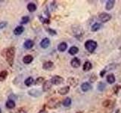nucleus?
<instances>
[{"instance_id":"obj_26","label":"nucleus","mask_w":121,"mask_h":113,"mask_svg":"<svg viewBox=\"0 0 121 113\" xmlns=\"http://www.w3.org/2000/svg\"><path fill=\"white\" fill-rule=\"evenodd\" d=\"M33 82H34V80H33V78L32 77H29L26 79V80L24 81V84L26 86H27V87H30V86H31L33 84Z\"/></svg>"},{"instance_id":"obj_23","label":"nucleus","mask_w":121,"mask_h":113,"mask_svg":"<svg viewBox=\"0 0 121 113\" xmlns=\"http://www.w3.org/2000/svg\"><path fill=\"white\" fill-rule=\"evenodd\" d=\"M72 103V100L70 97H66L65 99H64L63 101H62V104L64 107H68L70 106Z\"/></svg>"},{"instance_id":"obj_4","label":"nucleus","mask_w":121,"mask_h":113,"mask_svg":"<svg viewBox=\"0 0 121 113\" xmlns=\"http://www.w3.org/2000/svg\"><path fill=\"white\" fill-rule=\"evenodd\" d=\"M111 15L109 14L108 13H105V12H102L99 14V16H98V18H99V20L103 22V23H106L109 21L111 19Z\"/></svg>"},{"instance_id":"obj_21","label":"nucleus","mask_w":121,"mask_h":113,"mask_svg":"<svg viewBox=\"0 0 121 113\" xmlns=\"http://www.w3.org/2000/svg\"><path fill=\"white\" fill-rule=\"evenodd\" d=\"M27 9L28 11H30V12H34L36 10V5L35 3H33V2H30L28 5H27Z\"/></svg>"},{"instance_id":"obj_25","label":"nucleus","mask_w":121,"mask_h":113,"mask_svg":"<svg viewBox=\"0 0 121 113\" xmlns=\"http://www.w3.org/2000/svg\"><path fill=\"white\" fill-rule=\"evenodd\" d=\"M5 105L8 109H14L15 107V103L12 100H8L5 103Z\"/></svg>"},{"instance_id":"obj_3","label":"nucleus","mask_w":121,"mask_h":113,"mask_svg":"<svg viewBox=\"0 0 121 113\" xmlns=\"http://www.w3.org/2000/svg\"><path fill=\"white\" fill-rule=\"evenodd\" d=\"M64 81V78H62L61 76H59V75H55V76H53L51 79L52 85H58L62 84Z\"/></svg>"},{"instance_id":"obj_11","label":"nucleus","mask_w":121,"mask_h":113,"mask_svg":"<svg viewBox=\"0 0 121 113\" xmlns=\"http://www.w3.org/2000/svg\"><path fill=\"white\" fill-rule=\"evenodd\" d=\"M49 44H50V40L48 38H44L40 42V46L43 48H47L49 46Z\"/></svg>"},{"instance_id":"obj_22","label":"nucleus","mask_w":121,"mask_h":113,"mask_svg":"<svg viewBox=\"0 0 121 113\" xmlns=\"http://www.w3.org/2000/svg\"><path fill=\"white\" fill-rule=\"evenodd\" d=\"M101 27V24H99V23H95L94 24L92 27H91V31L92 32H97L98 30H99Z\"/></svg>"},{"instance_id":"obj_40","label":"nucleus","mask_w":121,"mask_h":113,"mask_svg":"<svg viewBox=\"0 0 121 113\" xmlns=\"http://www.w3.org/2000/svg\"><path fill=\"white\" fill-rule=\"evenodd\" d=\"M2 112V111H1V109H0V113H1Z\"/></svg>"},{"instance_id":"obj_5","label":"nucleus","mask_w":121,"mask_h":113,"mask_svg":"<svg viewBox=\"0 0 121 113\" xmlns=\"http://www.w3.org/2000/svg\"><path fill=\"white\" fill-rule=\"evenodd\" d=\"M58 104H59V101L58 98H56V99H51L48 103V107L50 109L56 108L58 105Z\"/></svg>"},{"instance_id":"obj_17","label":"nucleus","mask_w":121,"mask_h":113,"mask_svg":"<svg viewBox=\"0 0 121 113\" xmlns=\"http://www.w3.org/2000/svg\"><path fill=\"white\" fill-rule=\"evenodd\" d=\"M67 44L66 42H64V41H63V42H60L58 45V50L60 52H64L65 51L67 50Z\"/></svg>"},{"instance_id":"obj_9","label":"nucleus","mask_w":121,"mask_h":113,"mask_svg":"<svg viewBox=\"0 0 121 113\" xmlns=\"http://www.w3.org/2000/svg\"><path fill=\"white\" fill-rule=\"evenodd\" d=\"M29 95L34 97H40L42 95V92L40 90H37V89H32V90H30L28 91Z\"/></svg>"},{"instance_id":"obj_16","label":"nucleus","mask_w":121,"mask_h":113,"mask_svg":"<svg viewBox=\"0 0 121 113\" xmlns=\"http://www.w3.org/2000/svg\"><path fill=\"white\" fill-rule=\"evenodd\" d=\"M34 45V42L33 41H32L31 39H27L25 41V42L24 44V46L26 49H31Z\"/></svg>"},{"instance_id":"obj_28","label":"nucleus","mask_w":121,"mask_h":113,"mask_svg":"<svg viewBox=\"0 0 121 113\" xmlns=\"http://www.w3.org/2000/svg\"><path fill=\"white\" fill-rule=\"evenodd\" d=\"M105 87H106V85L102 81H100L98 84V90H99V91H103V90H104V89H105Z\"/></svg>"},{"instance_id":"obj_10","label":"nucleus","mask_w":121,"mask_h":113,"mask_svg":"<svg viewBox=\"0 0 121 113\" xmlns=\"http://www.w3.org/2000/svg\"><path fill=\"white\" fill-rule=\"evenodd\" d=\"M92 89V85L89 82H84L81 85V90L83 92H87Z\"/></svg>"},{"instance_id":"obj_35","label":"nucleus","mask_w":121,"mask_h":113,"mask_svg":"<svg viewBox=\"0 0 121 113\" xmlns=\"http://www.w3.org/2000/svg\"><path fill=\"white\" fill-rule=\"evenodd\" d=\"M40 18V20L43 22V23H45V24H49V20L48 18H43V17H42L41 16L39 17Z\"/></svg>"},{"instance_id":"obj_1","label":"nucleus","mask_w":121,"mask_h":113,"mask_svg":"<svg viewBox=\"0 0 121 113\" xmlns=\"http://www.w3.org/2000/svg\"><path fill=\"white\" fill-rule=\"evenodd\" d=\"M5 57L7 62L9 63L10 66H12L14 63V59L15 56V48H9L5 50Z\"/></svg>"},{"instance_id":"obj_15","label":"nucleus","mask_w":121,"mask_h":113,"mask_svg":"<svg viewBox=\"0 0 121 113\" xmlns=\"http://www.w3.org/2000/svg\"><path fill=\"white\" fill-rule=\"evenodd\" d=\"M114 5H115L114 0H108V1L107 2V3H106V5H105L106 10H108V11L111 10L113 8V6H114Z\"/></svg>"},{"instance_id":"obj_34","label":"nucleus","mask_w":121,"mask_h":113,"mask_svg":"<svg viewBox=\"0 0 121 113\" xmlns=\"http://www.w3.org/2000/svg\"><path fill=\"white\" fill-rule=\"evenodd\" d=\"M119 89H121L120 88V85H115L114 87H113V91H114V93L117 94V93H118V90H119Z\"/></svg>"},{"instance_id":"obj_19","label":"nucleus","mask_w":121,"mask_h":113,"mask_svg":"<svg viewBox=\"0 0 121 113\" xmlns=\"http://www.w3.org/2000/svg\"><path fill=\"white\" fill-rule=\"evenodd\" d=\"M106 79H107V81L109 83V84H113V83L115 82V80H116L114 75L112 74V73L108 74L107 75V78H106Z\"/></svg>"},{"instance_id":"obj_30","label":"nucleus","mask_w":121,"mask_h":113,"mask_svg":"<svg viewBox=\"0 0 121 113\" xmlns=\"http://www.w3.org/2000/svg\"><path fill=\"white\" fill-rule=\"evenodd\" d=\"M29 20H30L29 17L28 16H24V17H22L21 24H27V23L29 22Z\"/></svg>"},{"instance_id":"obj_24","label":"nucleus","mask_w":121,"mask_h":113,"mask_svg":"<svg viewBox=\"0 0 121 113\" xmlns=\"http://www.w3.org/2000/svg\"><path fill=\"white\" fill-rule=\"evenodd\" d=\"M68 52H69V54L70 55H73L74 56L75 54H77V53L79 52V48L77 47H76V46H72L70 49H69V51H68Z\"/></svg>"},{"instance_id":"obj_32","label":"nucleus","mask_w":121,"mask_h":113,"mask_svg":"<svg viewBox=\"0 0 121 113\" xmlns=\"http://www.w3.org/2000/svg\"><path fill=\"white\" fill-rule=\"evenodd\" d=\"M7 25H8V23L6 21H2V22H0V29L5 28Z\"/></svg>"},{"instance_id":"obj_33","label":"nucleus","mask_w":121,"mask_h":113,"mask_svg":"<svg viewBox=\"0 0 121 113\" xmlns=\"http://www.w3.org/2000/svg\"><path fill=\"white\" fill-rule=\"evenodd\" d=\"M47 31H48V32H49V34H50V35H52V36H55V35H56V34H57V32H56L55 30L52 29H47Z\"/></svg>"},{"instance_id":"obj_7","label":"nucleus","mask_w":121,"mask_h":113,"mask_svg":"<svg viewBox=\"0 0 121 113\" xmlns=\"http://www.w3.org/2000/svg\"><path fill=\"white\" fill-rule=\"evenodd\" d=\"M81 61L78 57H73L70 61V65L73 68H78L80 66Z\"/></svg>"},{"instance_id":"obj_39","label":"nucleus","mask_w":121,"mask_h":113,"mask_svg":"<svg viewBox=\"0 0 121 113\" xmlns=\"http://www.w3.org/2000/svg\"><path fill=\"white\" fill-rule=\"evenodd\" d=\"M76 113H82V112H77Z\"/></svg>"},{"instance_id":"obj_29","label":"nucleus","mask_w":121,"mask_h":113,"mask_svg":"<svg viewBox=\"0 0 121 113\" xmlns=\"http://www.w3.org/2000/svg\"><path fill=\"white\" fill-rule=\"evenodd\" d=\"M35 85H42L43 83H44V78L43 77H39L38 78H36V80L35 81Z\"/></svg>"},{"instance_id":"obj_2","label":"nucleus","mask_w":121,"mask_h":113,"mask_svg":"<svg viewBox=\"0 0 121 113\" xmlns=\"http://www.w3.org/2000/svg\"><path fill=\"white\" fill-rule=\"evenodd\" d=\"M97 42L93 40H87L85 42V48L90 53H92L97 48Z\"/></svg>"},{"instance_id":"obj_8","label":"nucleus","mask_w":121,"mask_h":113,"mask_svg":"<svg viewBox=\"0 0 121 113\" xmlns=\"http://www.w3.org/2000/svg\"><path fill=\"white\" fill-rule=\"evenodd\" d=\"M67 83L69 84L70 86L73 87V88H75V87H77V85H78V79L76 78H73V77H70L67 78Z\"/></svg>"},{"instance_id":"obj_18","label":"nucleus","mask_w":121,"mask_h":113,"mask_svg":"<svg viewBox=\"0 0 121 113\" xmlns=\"http://www.w3.org/2000/svg\"><path fill=\"white\" fill-rule=\"evenodd\" d=\"M53 65H54V63H53L52 61H46V62H45L43 63V69L49 70V69H51V68H52Z\"/></svg>"},{"instance_id":"obj_31","label":"nucleus","mask_w":121,"mask_h":113,"mask_svg":"<svg viewBox=\"0 0 121 113\" xmlns=\"http://www.w3.org/2000/svg\"><path fill=\"white\" fill-rule=\"evenodd\" d=\"M97 80V75L95 74H92V75H91V76L89 78V81L91 83H93L95 82Z\"/></svg>"},{"instance_id":"obj_36","label":"nucleus","mask_w":121,"mask_h":113,"mask_svg":"<svg viewBox=\"0 0 121 113\" xmlns=\"http://www.w3.org/2000/svg\"><path fill=\"white\" fill-rule=\"evenodd\" d=\"M103 105L104 106H105V107H108V105H110V100H106V101H104V103H103Z\"/></svg>"},{"instance_id":"obj_20","label":"nucleus","mask_w":121,"mask_h":113,"mask_svg":"<svg viewBox=\"0 0 121 113\" xmlns=\"http://www.w3.org/2000/svg\"><path fill=\"white\" fill-rule=\"evenodd\" d=\"M33 60V56L31 55H26L24 58H23V62H24V63L25 64H29Z\"/></svg>"},{"instance_id":"obj_6","label":"nucleus","mask_w":121,"mask_h":113,"mask_svg":"<svg viewBox=\"0 0 121 113\" xmlns=\"http://www.w3.org/2000/svg\"><path fill=\"white\" fill-rule=\"evenodd\" d=\"M52 86V83L51 80L45 81L44 83H43V90L44 92H47L51 89Z\"/></svg>"},{"instance_id":"obj_38","label":"nucleus","mask_w":121,"mask_h":113,"mask_svg":"<svg viewBox=\"0 0 121 113\" xmlns=\"http://www.w3.org/2000/svg\"><path fill=\"white\" fill-rule=\"evenodd\" d=\"M38 113H47V112L45 110V109H42V110H40Z\"/></svg>"},{"instance_id":"obj_12","label":"nucleus","mask_w":121,"mask_h":113,"mask_svg":"<svg viewBox=\"0 0 121 113\" xmlns=\"http://www.w3.org/2000/svg\"><path fill=\"white\" fill-rule=\"evenodd\" d=\"M70 91V87L69 86H64L63 88H60L58 90V93L60 95H66L67 93H68Z\"/></svg>"},{"instance_id":"obj_14","label":"nucleus","mask_w":121,"mask_h":113,"mask_svg":"<svg viewBox=\"0 0 121 113\" xmlns=\"http://www.w3.org/2000/svg\"><path fill=\"white\" fill-rule=\"evenodd\" d=\"M24 26H17V27L14 29V35L19 36V35H21V34L24 32Z\"/></svg>"},{"instance_id":"obj_27","label":"nucleus","mask_w":121,"mask_h":113,"mask_svg":"<svg viewBox=\"0 0 121 113\" xmlns=\"http://www.w3.org/2000/svg\"><path fill=\"white\" fill-rule=\"evenodd\" d=\"M7 76H8V72L7 71L1 72V73H0V81H2L4 80H5Z\"/></svg>"},{"instance_id":"obj_13","label":"nucleus","mask_w":121,"mask_h":113,"mask_svg":"<svg viewBox=\"0 0 121 113\" xmlns=\"http://www.w3.org/2000/svg\"><path fill=\"white\" fill-rule=\"evenodd\" d=\"M92 64L91 63V62L89 61H86L83 64V66H82V69L84 72H89L92 69Z\"/></svg>"},{"instance_id":"obj_37","label":"nucleus","mask_w":121,"mask_h":113,"mask_svg":"<svg viewBox=\"0 0 121 113\" xmlns=\"http://www.w3.org/2000/svg\"><path fill=\"white\" fill-rule=\"evenodd\" d=\"M16 113H26V112L23 109H19L17 111Z\"/></svg>"}]
</instances>
